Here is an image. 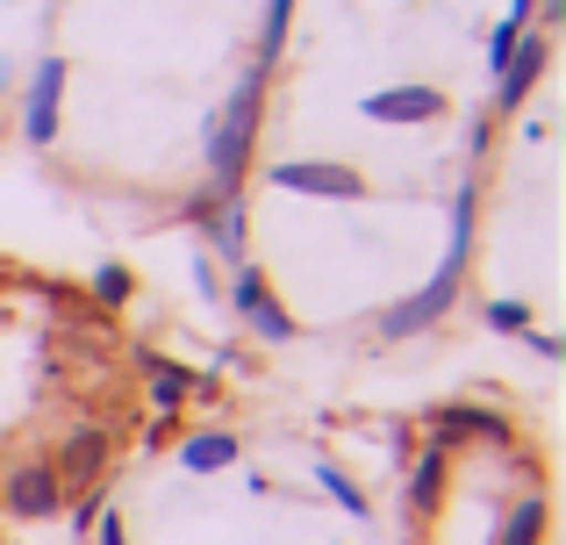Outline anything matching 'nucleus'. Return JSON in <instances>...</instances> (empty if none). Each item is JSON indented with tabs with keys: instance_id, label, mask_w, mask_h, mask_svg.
<instances>
[{
	"instance_id": "f257e3e1",
	"label": "nucleus",
	"mask_w": 566,
	"mask_h": 545,
	"mask_svg": "<svg viewBox=\"0 0 566 545\" xmlns=\"http://www.w3.org/2000/svg\"><path fill=\"white\" fill-rule=\"evenodd\" d=\"M259 101H265V57L237 80L230 108H222V123L208 129V166H216V195L237 201V180H244V158H251V137H259Z\"/></svg>"
},
{
	"instance_id": "f03ea898",
	"label": "nucleus",
	"mask_w": 566,
	"mask_h": 545,
	"mask_svg": "<svg viewBox=\"0 0 566 545\" xmlns=\"http://www.w3.org/2000/svg\"><path fill=\"white\" fill-rule=\"evenodd\" d=\"M459 273H467V259H452V252H444V266H438V280H430L423 294H409V302H395V308H387V316H380V337H387V345H395V337L430 331V323H438L444 308L459 302Z\"/></svg>"
},
{
	"instance_id": "7ed1b4c3",
	"label": "nucleus",
	"mask_w": 566,
	"mask_h": 545,
	"mask_svg": "<svg viewBox=\"0 0 566 545\" xmlns=\"http://www.w3.org/2000/svg\"><path fill=\"white\" fill-rule=\"evenodd\" d=\"M280 195H316V201H359L366 180L352 166H323V158H294V166H273Z\"/></svg>"
},
{
	"instance_id": "20e7f679",
	"label": "nucleus",
	"mask_w": 566,
	"mask_h": 545,
	"mask_svg": "<svg viewBox=\"0 0 566 545\" xmlns=\"http://www.w3.org/2000/svg\"><path fill=\"white\" fill-rule=\"evenodd\" d=\"M0 503H8V517L43 524V517H57L65 489H57V474H51V467H14V474H8V489H0Z\"/></svg>"
},
{
	"instance_id": "39448f33",
	"label": "nucleus",
	"mask_w": 566,
	"mask_h": 545,
	"mask_svg": "<svg viewBox=\"0 0 566 545\" xmlns=\"http://www.w3.org/2000/svg\"><path fill=\"white\" fill-rule=\"evenodd\" d=\"M57 101H65V57H43L36 80H29V108H22V137L29 144L57 137Z\"/></svg>"
},
{
	"instance_id": "423d86ee",
	"label": "nucleus",
	"mask_w": 566,
	"mask_h": 545,
	"mask_svg": "<svg viewBox=\"0 0 566 545\" xmlns=\"http://www.w3.org/2000/svg\"><path fill=\"white\" fill-rule=\"evenodd\" d=\"M230 302L244 308V323L265 337V345H287V337H294V316L273 302V294H265V280L251 273V266H237V287H230Z\"/></svg>"
},
{
	"instance_id": "0eeeda50",
	"label": "nucleus",
	"mask_w": 566,
	"mask_h": 545,
	"mask_svg": "<svg viewBox=\"0 0 566 545\" xmlns=\"http://www.w3.org/2000/svg\"><path fill=\"white\" fill-rule=\"evenodd\" d=\"M545 57H553V43L524 29V36H516V51H510V65H502V80H495V108H502V115H510L516 101L531 94V80L545 72Z\"/></svg>"
},
{
	"instance_id": "6e6552de",
	"label": "nucleus",
	"mask_w": 566,
	"mask_h": 545,
	"mask_svg": "<svg viewBox=\"0 0 566 545\" xmlns=\"http://www.w3.org/2000/svg\"><path fill=\"white\" fill-rule=\"evenodd\" d=\"M366 115L374 123H438L444 94L438 86H387V94H366Z\"/></svg>"
},
{
	"instance_id": "1a4fd4ad",
	"label": "nucleus",
	"mask_w": 566,
	"mask_h": 545,
	"mask_svg": "<svg viewBox=\"0 0 566 545\" xmlns=\"http://www.w3.org/2000/svg\"><path fill=\"white\" fill-rule=\"evenodd\" d=\"M101 467H108V431H72L51 474L57 489H86V481H101Z\"/></svg>"
},
{
	"instance_id": "9d476101",
	"label": "nucleus",
	"mask_w": 566,
	"mask_h": 545,
	"mask_svg": "<svg viewBox=\"0 0 566 545\" xmlns=\"http://www.w3.org/2000/svg\"><path fill=\"white\" fill-rule=\"evenodd\" d=\"M230 460H237V438L230 431H201V438H187V446H180L187 474H222Z\"/></svg>"
},
{
	"instance_id": "9b49d317",
	"label": "nucleus",
	"mask_w": 566,
	"mask_h": 545,
	"mask_svg": "<svg viewBox=\"0 0 566 545\" xmlns=\"http://www.w3.org/2000/svg\"><path fill=\"white\" fill-rule=\"evenodd\" d=\"M430 431H438V446H444V438H467V431H481V438H510V423L488 417V409H438V417H430Z\"/></svg>"
},
{
	"instance_id": "f8f14e48",
	"label": "nucleus",
	"mask_w": 566,
	"mask_h": 545,
	"mask_svg": "<svg viewBox=\"0 0 566 545\" xmlns=\"http://www.w3.org/2000/svg\"><path fill=\"white\" fill-rule=\"evenodd\" d=\"M438 495H444V446H430L423 460H416V481H409L416 517H430V510H438Z\"/></svg>"
},
{
	"instance_id": "ddd939ff",
	"label": "nucleus",
	"mask_w": 566,
	"mask_h": 545,
	"mask_svg": "<svg viewBox=\"0 0 566 545\" xmlns=\"http://www.w3.org/2000/svg\"><path fill=\"white\" fill-rule=\"evenodd\" d=\"M144 366H151V402L172 417V409L193 395V374H180V366H166V359H144Z\"/></svg>"
},
{
	"instance_id": "4468645a",
	"label": "nucleus",
	"mask_w": 566,
	"mask_h": 545,
	"mask_svg": "<svg viewBox=\"0 0 566 545\" xmlns=\"http://www.w3.org/2000/svg\"><path fill=\"white\" fill-rule=\"evenodd\" d=\"M538 538H545V503L531 495V503H516V510H510V524H502V538H495V545H538Z\"/></svg>"
},
{
	"instance_id": "2eb2a0df",
	"label": "nucleus",
	"mask_w": 566,
	"mask_h": 545,
	"mask_svg": "<svg viewBox=\"0 0 566 545\" xmlns=\"http://www.w3.org/2000/svg\"><path fill=\"white\" fill-rule=\"evenodd\" d=\"M208 238H216L222 259H244V209H237V201H222V216H208Z\"/></svg>"
},
{
	"instance_id": "dca6fc26",
	"label": "nucleus",
	"mask_w": 566,
	"mask_h": 545,
	"mask_svg": "<svg viewBox=\"0 0 566 545\" xmlns=\"http://www.w3.org/2000/svg\"><path fill=\"white\" fill-rule=\"evenodd\" d=\"M287 14H294V0H273V8H265V65L280 57V36H287Z\"/></svg>"
},
{
	"instance_id": "f3484780",
	"label": "nucleus",
	"mask_w": 566,
	"mask_h": 545,
	"mask_svg": "<svg viewBox=\"0 0 566 545\" xmlns=\"http://www.w3.org/2000/svg\"><path fill=\"white\" fill-rule=\"evenodd\" d=\"M316 481H323V489H331V495H337V503H345V510H352V517H366V495H359V489H352V481H345V474H337V467H323V474H316Z\"/></svg>"
},
{
	"instance_id": "a211bd4d",
	"label": "nucleus",
	"mask_w": 566,
	"mask_h": 545,
	"mask_svg": "<svg viewBox=\"0 0 566 545\" xmlns=\"http://www.w3.org/2000/svg\"><path fill=\"white\" fill-rule=\"evenodd\" d=\"M488 323L495 331H531V308L524 302H488Z\"/></svg>"
},
{
	"instance_id": "6ab92c4d",
	"label": "nucleus",
	"mask_w": 566,
	"mask_h": 545,
	"mask_svg": "<svg viewBox=\"0 0 566 545\" xmlns=\"http://www.w3.org/2000/svg\"><path fill=\"white\" fill-rule=\"evenodd\" d=\"M123 294H129V273L123 266H101L94 273V302H123Z\"/></svg>"
},
{
	"instance_id": "aec40b11",
	"label": "nucleus",
	"mask_w": 566,
	"mask_h": 545,
	"mask_svg": "<svg viewBox=\"0 0 566 545\" xmlns=\"http://www.w3.org/2000/svg\"><path fill=\"white\" fill-rule=\"evenodd\" d=\"M531 22V0H510V29H524Z\"/></svg>"
}]
</instances>
